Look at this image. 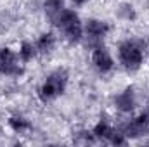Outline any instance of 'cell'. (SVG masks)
Masks as SVG:
<instances>
[{"label": "cell", "instance_id": "6da1fadb", "mask_svg": "<svg viewBox=\"0 0 149 147\" xmlns=\"http://www.w3.org/2000/svg\"><path fill=\"white\" fill-rule=\"evenodd\" d=\"M52 24L64 35L66 42L70 43H80L85 33H83V23L80 19V16L74 12L73 9H63L54 19H50Z\"/></svg>", "mask_w": 149, "mask_h": 147}, {"label": "cell", "instance_id": "7a4b0ae2", "mask_svg": "<svg viewBox=\"0 0 149 147\" xmlns=\"http://www.w3.org/2000/svg\"><path fill=\"white\" fill-rule=\"evenodd\" d=\"M146 57V45L141 40L127 38L118 45V61L127 71L141 69Z\"/></svg>", "mask_w": 149, "mask_h": 147}, {"label": "cell", "instance_id": "3957f363", "mask_svg": "<svg viewBox=\"0 0 149 147\" xmlns=\"http://www.w3.org/2000/svg\"><path fill=\"white\" fill-rule=\"evenodd\" d=\"M66 87H68V73H66V69H56L38 87V99L43 104L52 102L54 99H57L59 95H63L66 92Z\"/></svg>", "mask_w": 149, "mask_h": 147}, {"label": "cell", "instance_id": "277c9868", "mask_svg": "<svg viewBox=\"0 0 149 147\" xmlns=\"http://www.w3.org/2000/svg\"><path fill=\"white\" fill-rule=\"evenodd\" d=\"M24 73V66L17 55L9 47H0V74L9 78H19Z\"/></svg>", "mask_w": 149, "mask_h": 147}, {"label": "cell", "instance_id": "5b68a950", "mask_svg": "<svg viewBox=\"0 0 149 147\" xmlns=\"http://www.w3.org/2000/svg\"><path fill=\"white\" fill-rule=\"evenodd\" d=\"M123 133L127 135V139H137L142 135L149 133V111L146 112H139L135 118H132L123 128Z\"/></svg>", "mask_w": 149, "mask_h": 147}, {"label": "cell", "instance_id": "8992f818", "mask_svg": "<svg viewBox=\"0 0 149 147\" xmlns=\"http://www.w3.org/2000/svg\"><path fill=\"white\" fill-rule=\"evenodd\" d=\"M90 61H92V66L102 74L109 73L113 68H114V59H113V55L109 54V50H108L102 43H99V45L94 47L92 55H90Z\"/></svg>", "mask_w": 149, "mask_h": 147}, {"label": "cell", "instance_id": "52a82bcc", "mask_svg": "<svg viewBox=\"0 0 149 147\" xmlns=\"http://www.w3.org/2000/svg\"><path fill=\"white\" fill-rule=\"evenodd\" d=\"M109 24L102 19H88L85 24H83V33L87 35V38L90 42H94L95 45L102 43L104 37L109 33Z\"/></svg>", "mask_w": 149, "mask_h": 147}, {"label": "cell", "instance_id": "ba28073f", "mask_svg": "<svg viewBox=\"0 0 149 147\" xmlns=\"http://www.w3.org/2000/svg\"><path fill=\"white\" fill-rule=\"evenodd\" d=\"M137 106V97H135V92L132 87H127L123 92H120L116 97H114V107L127 114V112H132Z\"/></svg>", "mask_w": 149, "mask_h": 147}, {"label": "cell", "instance_id": "9c48e42d", "mask_svg": "<svg viewBox=\"0 0 149 147\" xmlns=\"http://www.w3.org/2000/svg\"><path fill=\"white\" fill-rule=\"evenodd\" d=\"M56 35L52 31H47V33H42L40 37L37 38L35 45H37V50L38 54H50L56 47Z\"/></svg>", "mask_w": 149, "mask_h": 147}, {"label": "cell", "instance_id": "30bf717a", "mask_svg": "<svg viewBox=\"0 0 149 147\" xmlns=\"http://www.w3.org/2000/svg\"><path fill=\"white\" fill-rule=\"evenodd\" d=\"M37 54H38L37 45H35L33 42L23 40V42L19 43V49H17V55H19V59H21V62H23V64H26V62H31V61L37 57Z\"/></svg>", "mask_w": 149, "mask_h": 147}, {"label": "cell", "instance_id": "8fae6325", "mask_svg": "<svg viewBox=\"0 0 149 147\" xmlns=\"http://www.w3.org/2000/svg\"><path fill=\"white\" fill-rule=\"evenodd\" d=\"M7 125H9V128H10L12 132H16V133H24V132L31 130V123H30V119L24 118V116H19V114H12V116H9Z\"/></svg>", "mask_w": 149, "mask_h": 147}, {"label": "cell", "instance_id": "7c38bea8", "mask_svg": "<svg viewBox=\"0 0 149 147\" xmlns=\"http://www.w3.org/2000/svg\"><path fill=\"white\" fill-rule=\"evenodd\" d=\"M113 130H114V128H113L106 119H101V121H97L95 126L92 128V133H94L95 140H104V142H108V139H109V135L113 133Z\"/></svg>", "mask_w": 149, "mask_h": 147}, {"label": "cell", "instance_id": "4fadbf2b", "mask_svg": "<svg viewBox=\"0 0 149 147\" xmlns=\"http://www.w3.org/2000/svg\"><path fill=\"white\" fill-rule=\"evenodd\" d=\"M43 9H45V14L49 16V19H54L64 9V0H45Z\"/></svg>", "mask_w": 149, "mask_h": 147}, {"label": "cell", "instance_id": "5bb4252c", "mask_svg": "<svg viewBox=\"0 0 149 147\" xmlns=\"http://www.w3.org/2000/svg\"><path fill=\"white\" fill-rule=\"evenodd\" d=\"M108 142L113 144V146H123V144H127L128 142V139H127V135L123 133V130H113V133L109 135V139H108Z\"/></svg>", "mask_w": 149, "mask_h": 147}, {"label": "cell", "instance_id": "9a60e30c", "mask_svg": "<svg viewBox=\"0 0 149 147\" xmlns=\"http://www.w3.org/2000/svg\"><path fill=\"white\" fill-rule=\"evenodd\" d=\"M120 16H121L123 19L130 21V19H134V17H135V10H134V7H132V5L123 3V5H121V9H120Z\"/></svg>", "mask_w": 149, "mask_h": 147}, {"label": "cell", "instance_id": "2e32d148", "mask_svg": "<svg viewBox=\"0 0 149 147\" xmlns=\"http://www.w3.org/2000/svg\"><path fill=\"white\" fill-rule=\"evenodd\" d=\"M71 2H73L74 5H78V7H80V5H85L88 0H71Z\"/></svg>", "mask_w": 149, "mask_h": 147}]
</instances>
